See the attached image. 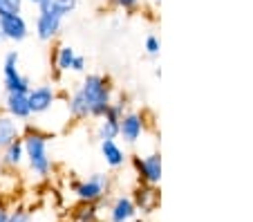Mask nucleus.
Instances as JSON below:
<instances>
[{"label":"nucleus","instance_id":"nucleus-12","mask_svg":"<svg viewBox=\"0 0 253 222\" xmlns=\"http://www.w3.org/2000/svg\"><path fill=\"white\" fill-rule=\"evenodd\" d=\"M5 108H7V115L14 117L16 121H25V119H29V117H32L27 94H23V92H11V94H7Z\"/></svg>","mask_w":253,"mask_h":222},{"label":"nucleus","instance_id":"nucleus-16","mask_svg":"<svg viewBox=\"0 0 253 222\" xmlns=\"http://www.w3.org/2000/svg\"><path fill=\"white\" fill-rule=\"evenodd\" d=\"M23 162H25V146H23V139L18 137L7 148H2V164L7 169H18Z\"/></svg>","mask_w":253,"mask_h":222},{"label":"nucleus","instance_id":"nucleus-15","mask_svg":"<svg viewBox=\"0 0 253 222\" xmlns=\"http://www.w3.org/2000/svg\"><path fill=\"white\" fill-rule=\"evenodd\" d=\"M74 56H77V52H74L72 45H56V49H54V54H52V63H54L56 74L70 72L72 63H74Z\"/></svg>","mask_w":253,"mask_h":222},{"label":"nucleus","instance_id":"nucleus-25","mask_svg":"<svg viewBox=\"0 0 253 222\" xmlns=\"http://www.w3.org/2000/svg\"><path fill=\"white\" fill-rule=\"evenodd\" d=\"M72 72H79V74L85 72V56H81V54H77V56H74V63H72Z\"/></svg>","mask_w":253,"mask_h":222},{"label":"nucleus","instance_id":"nucleus-7","mask_svg":"<svg viewBox=\"0 0 253 222\" xmlns=\"http://www.w3.org/2000/svg\"><path fill=\"white\" fill-rule=\"evenodd\" d=\"M146 133V115L139 110H126V115L119 121V137L128 144H137Z\"/></svg>","mask_w":253,"mask_h":222},{"label":"nucleus","instance_id":"nucleus-21","mask_svg":"<svg viewBox=\"0 0 253 222\" xmlns=\"http://www.w3.org/2000/svg\"><path fill=\"white\" fill-rule=\"evenodd\" d=\"M23 2L25 0H0V18L20 14L23 11Z\"/></svg>","mask_w":253,"mask_h":222},{"label":"nucleus","instance_id":"nucleus-10","mask_svg":"<svg viewBox=\"0 0 253 222\" xmlns=\"http://www.w3.org/2000/svg\"><path fill=\"white\" fill-rule=\"evenodd\" d=\"M63 27V18L52 11H39L36 18V36L41 41H54Z\"/></svg>","mask_w":253,"mask_h":222},{"label":"nucleus","instance_id":"nucleus-14","mask_svg":"<svg viewBox=\"0 0 253 222\" xmlns=\"http://www.w3.org/2000/svg\"><path fill=\"white\" fill-rule=\"evenodd\" d=\"M101 155H103L105 164L110 166V169H121V166L126 164V160H128L126 153H124V148L117 144V139L101 141Z\"/></svg>","mask_w":253,"mask_h":222},{"label":"nucleus","instance_id":"nucleus-23","mask_svg":"<svg viewBox=\"0 0 253 222\" xmlns=\"http://www.w3.org/2000/svg\"><path fill=\"white\" fill-rule=\"evenodd\" d=\"M146 52H148V56H159V49H162V41H159V36L150 34L146 36Z\"/></svg>","mask_w":253,"mask_h":222},{"label":"nucleus","instance_id":"nucleus-24","mask_svg":"<svg viewBox=\"0 0 253 222\" xmlns=\"http://www.w3.org/2000/svg\"><path fill=\"white\" fill-rule=\"evenodd\" d=\"M112 5L117 7V9H124V11H137L139 9V5H141V0H110Z\"/></svg>","mask_w":253,"mask_h":222},{"label":"nucleus","instance_id":"nucleus-6","mask_svg":"<svg viewBox=\"0 0 253 222\" xmlns=\"http://www.w3.org/2000/svg\"><path fill=\"white\" fill-rule=\"evenodd\" d=\"M56 99H58V92L52 83L29 88V92H27V101H29L32 115H43V112H47L49 108L56 103Z\"/></svg>","mask_w":253,"mask_h":222},{"label":"nucleus","instance_id":"nucleus-29","mask_svg":"<svg viewBox=\"0 0 253 222\" xmlns=\"http://www.w3.org/2000/svg\"><path fill=\"white\" fill-rule=\"evenodd\" d=\"M0 43H2V32H0Z\"/></svg>","mask_w":253,"mask_h":222},{"label":"nucleus","instance_id":"nucleus-8","mask_svg":"<svg viewBox=\"0 0 253 222\" xmlns=\"http://www.w3.org/2000/svg\"><path fill=\"white\" fill-rule=\"evenodd\" d=\"M132 202L134 207H137V213H146V216H150V213H155L159 209V202H162V193H159V188L153 186V184H137V188L132 191Z\"/></svg>","mask_w":253,"mask_h":222},{"label":"nucleus","instance_id":"nucleus-27","mask_svg":"<svg viewBox=\"0 0 253 222\" xmlns=\"http://www.w3.org/2000/svg\"><path fill=\"white\" fill-rule=\"evenodd\" d=\"M29 2H34V5H41V2H45V0H29Z\"/></svg>","mask_w":253,"mask_h":222},{"label":"nucleus","instance_id":"nucleus-20","mask_svg":"<svg viewBox=\"0 0 253 222\" xmlns=\"http://www.w3.org/2000/svg\"><path fill=\"white\" fill-rule=\"evenodd\" d=\"M96 135H99L101 141H105V139H117V137H119V121L101 119L99 128H96Z\"/></svg>","mask_w":253,"mask_h":222},{"label":"nucleus","instance_id":"nucleus-22","mask_svg":"<svg viewBox=\"0 0 253 222\" xmlns=\"http://www.w3.org/2000/svg\"><path fill=\"white\" fill-rule=\"evenodd\" d=\"M34 220V213L29 211V209H14V211H9V220L7 222H32Z\"/></svg>","mask_w":253,"mask_h":222},{"label":"nucleus","instance_id":"nucleus-19","mask_svg":"<svg viewBox=\"0 0 253 222\" xmlns=\"http://www.w3.org/2000/svg\"><path fill=\"white\" fill-rule=\"evenodd\" d=\"M126 106H128V99L119 97V99H112V103L108 106L105 115L101 119H110V121H121V117L126 115Z\"/></svg>","mask_w":253,"mask_h":222},{"label":"nucleus","instance_id":"nucleus-13","mask_svg":"<svg viewBox=\"0 0 253 222\" xmlns=\"http://www.w3.org/2000/svg\"><path fill=\"white\" fill-rule=\"evenodd\" d=\"M23 135V128H20V121H16L9 115H0V150L7 148L11 141H16Z\"/></svg>","mask_w":253,"mask_h":222},{"label":"nucleus","instance_id":"nucleus-18","mask_svg":"<svg viewBox=\"0 0 253 222\" xmlns=\"http://www.w3.org/2000/svg\"><path fill=\"white\" fill-rule=\"evenodd\" d=\"M72 222H99L101 218V207L99 204H90V202H79L72 211Z\"/></svg>","mask_w":253,"mask_h":222},{"label":"nucleus","instance_id":"nucleus-1","mask_svg":"<svg viewBox=\"0 0 253 222\" xmlns=\"http://www.w3.org/2000/svg\"><path fill=\"white\" fill-rule=\"evenodd\" d=\"M115 99V86L112 79L105 74H87L81 86L72 92L67 99V110L74 119H87V117H103L108 106Z\"/></svg>","mask_w":253,"mask_h":222},{"label":"nucleus","instance_id":"nucleus-3","mask_svg":"<svg viewBox=\"0 0 253 222\" xmlns=\"http://www.w3.org/2000/svg\"><path fill=\"white\" fill-rule=\"evenodd\" d=\"M110 186L112 179L108 173H92L87 179H72V191L79 198V202L99 204L110 193Z\"/></svg>","mask_w":253,"mask_h":222},{"label":"nucleus","instance_id":"nucleus-9","mask_svg":"<svg viewBox=\"0 0 253 222\" xmlns=\"http://www.w3.org/2000/svg\"><path fill=\"white\" fill-rule=\"evenodd\" d=\"M0 32H2V39L14 41V43H20V41L27 39L29 27H27V20H25L20 14H16V16L0 18Z\"/></svg>","mask_w":253,"mask_h":222},{"label":"nucleus","instance_id":"nucleus-28","mask_svg":"<svg viewBox=\"0 0 253 222\" xmlns=\"http://www.w3.org/2000/svg\"><path fill=\"white\" fill-rule=\"evenodd\" d=\"M150 2H153V5H159V2H162V0H150Z\"/></svg>","mask_w":253,"mask_h":222},{"label":"nucleus","instance_id":"nucleus-2","mask_svg":"<svg viewBox=\"0 0 253 222\" xmlns=\"http://www.w3.org/2000/svg\"><path fill=\"white\" fill-rule=\"evenodd\" d=\"M25 146V160L29 169L39 178H47L52 173V157H49V135L39 128H25L20 135Z\"/></svg>","mask_w":253,"mask_h":222},{"label":"nucleus","instance_id":"nucleus-11","mask_svg":"<svg viewBox=\"0 0 253 222\" xmlns=\"http://www.w3.org/2000/svg\"><path fill=\"white\" fill-rule=\"evenodd\" d=\"M134 216H137V207L130 195H119L110 204V222H130Z\"/></svg>","mask_w":253,"mask_h":222},{"label":"nucleus","instance_id":"nucleus-17","mask_svg":"<svg viewBox=\"0 0 253 222\" xmlns=\"http://www.w3.org/2000/svg\"><path fill=\"white\" fill-rule=\"evenodd\" d=\"M77 7H79V0H45V2L39 5V11H52V14L65 18V16H70Z\"/></svg>","mask_w":253,"mask_h":222},{"label":"nucleus","instance_id":"nucleus-4","mask_svg":"<svg viewBox=\"0 0 253 222\" xmlns=\"http://www.w3.org/2000/svg\"><path fill=\"white\" fill-rule=\"evenodd\" d=\"M132 169L141 184H153V186H157V184L162 182V153L153 150V153H148V155H134Z\"/></svg>","mask_w":253,"mask_h":222},{"label":"nucleus","instance_id":"nucleus-26","mask_svg":"<svg viewBox=\"0 0 253 222\" xmlns=\"http://www.w3.org/2000/svg\"><path fill=\"white\" fill-rule=\"evenodd\" d=\"M9 220V211L5 207H0V222H7Z\"/></svg>","mask_w":253,"mask_h":222},{"label":"nucleus","instance_id":"nucleus-5","mask_svg":"<svg viewBox=\"0 0 253 222\" xmlns=\"http://www.w3.org/2000/svg\"><path fill=\"white\" fill-rule=\"evenodd\" d=\"M18 52L16 49H11V52H7L5 56V65H2V79H5V90L7 94H11V92H23V94H27L29 92V79L25 77V74H20L18 70Z\"/></svg>","mask_w":253,"mask_h":222}]
</instances>
